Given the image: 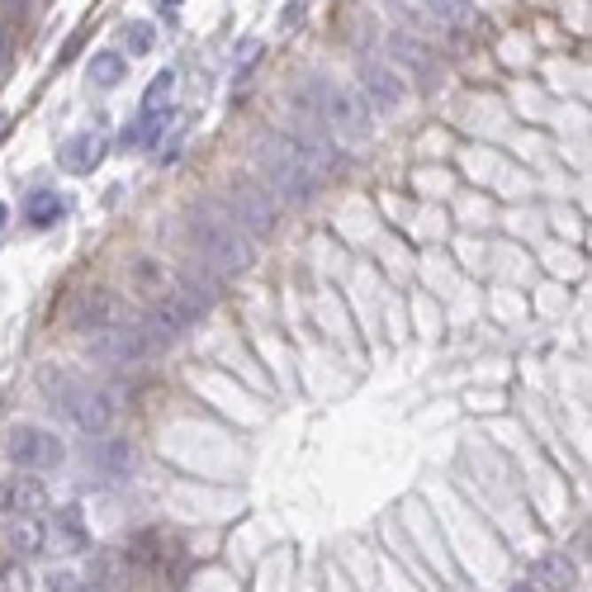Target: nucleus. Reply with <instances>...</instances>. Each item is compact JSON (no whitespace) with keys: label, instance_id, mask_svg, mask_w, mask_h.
Returning <instances> with one entry per match:
<instances>
[{"label":"nucleus","instance_id":"1","mask_svg":"<svg viewBox=\"0 0 592 592\" xmlns=\"http://www.w3.org/2000/svg\"><path fill=\"white\" fill-rule=\"evenodd\" d=\"M185 238H190L195 256H199L214 275H238V270L252 266V242H246V232L232 228L223 214L190 209V214H185Z\"/></svg>","mask_w":592,"mask_h":592},{"label":"nucleus","instance_id":"2","mask_svg":"<svg viewBox=\"0 0 592 592\" xmlns=\"http://www.w3.org/2000/svg\"><path fill=\"white\" fill-rule=\"evenodd\" d=\"M256 167H261V175H266V185H270V190H280V199H308V195H313V185L323 181V175L313 171V161L299 152V147L289 143L284 133L261 137V147H256Z\"/></svg>","mask_w":592,"mask_h":592},{"label":"nucleus","instance_id":"3","mask_svg":"<svg viewBox=\"0 0 592 592\" xmlns=\"http://www.w3.org/2000/svg\"><path fill=\"white\" fill-rule=\"evenodd\" d=\"M294 105L308 109L313 119H323L327 129L341 133V137H365L370 133V105L355 100L351 90H341L337 81H327V76L308 81V86L294 95Z\"/></svg>","mask_w":592,"mask_h":592},{"label":"nucleus","instance_id":"4","mask_svg":"<svg viewBox=\"0 0 592 592\" xmlns=\"http://www.w3.org/2000/svg\"><path fill=\"white\" fill-rule=\"evenodd\" d=\"M38 384H43V389L52 393V403H58L86 436H105V432H109V422H114V403H109V393H100V389H90V384L72 379L66 370H43V375H38Z\"/></svg>","mask_w":592,"mask_h":592},{"label":"nucleus","instance_id":"5","mask_svg":"<svg viewBox=\"0 0 592 592\" xmlns=\"http://www.w3.org/2000/svg\"><path fill=\"white\" fill-rule=\"evenodd\" d=\"M223 218L232 228L252 232V238H266V232L275 228V195L270 190H261L256 181H246V175H238L228 190H223Z\"/></svg>","mask_w":592,"mask_h":592},{"label":"nucleus","instance_id":"6","mask_svg":"<svg viewBox=\"0 0 592 592\" xmlns=\"http://www.w3.org/2000/svg\"><path fill=\"white\" fill-rule=\"evenodd\" d=\"M5 456L15 470H58V464L66 460V446L58 436L48 432V426H34V422H15L5 436Z\"/></svg>","mask_w":592,"mask_h":592},{"label":"nucleus","instance_id":"7","mask_svg":"<svg viewBox=\"0 0 592 592\" xmlns=\"http://www.w3.org/2000/svg\"><path fill=\"white\" fill-rule=\"evenodd\" d=\"M152 351L157 347H152V337L143 332V323H109L100 332H90V355H100L109 365H137Z\"/></svg>","mask_w":592,"mask_h":592},{"label":"nucleus","instance_id":"8","mask_svg":"<svg viewBox=\"0 0 592 592\" xmlns=\"http://www.w3.org/2000/svg\"><path fill=\"white\" fill-rule=\"evenodd\" d=\"M48 507V488H43V479H34L29 470L24 474H10V479H0V517H34V512H43Z\"/></svg>","mask_w":592,"mask_h":592},{"label":"nucleus","instance_id":"9","mask_svg":"<svg viewBox=\"0 0 592 592\" xmlns=\"http://www.w3.org/2000/svg\"><path fill=\"white\" fill-rule=\"evenodd\" d=\"M43 549L52 555H81V549L90 545V531L86 521H81V507H62V512H52V521H43Z\"/></svg>","mask_w":592,"mask_h":592},{"label":"nucleus","instance_id":"10","mask_svg":"<svg viewBox=\"0 0 592 592\" xmlns=\"http://www.w3.org/2000/svg\"><path fill=\"white\" fill-rule=\"evenodd\" d=\"M403 76L393 72V66L384 62H365L361 66V100H370V109H393L403 100Z\"/></svg>","mask_w":592,"mask_h":592},{"label":"nucleus","instance_id":"11","mask_svg":"<svg viewBox=\"0 0 592 592\" xmlns=\"http://www.w3.org/2000/svg\"><path fill=\"white\" fill-rule=\"evenodd\" d=\"M105 152H109V143H105V133H76L72 143L62 147V167L66 171H76V175H90L95 167L105 161Z\"/></svg>","mask_w":592,"mask_h":592},{"label":"nucleus","instance_id":"12","mask_svg":"<svg viewBox=\"0 0 592 592\" xmlns=\"http://www.w3.org/2000/svg\"><path fill=\"white\" fill-rule=\"evenodd\" d=\"M531 578L545 592H569L573 578H578V569H573L569 555H541V559H535V569H531Z\"/></svg>","mask_w":592,"mask_h":592},{"label":"nucleus","instance_id":"13","mask_svg":"<svg viewBox=\"0 0 592 592\" xmlns=\"http://www.w3.org/2000/svg\"><path fill=\"white\" fill-rule=\"evenodd\" d=\"M95 464H100V474H109V479H123L137 464V450L129 446V440H119V436H109V440H100L95 446Z\"/></svg>","mask_w":592,"mask_h":592},{"label":"nucleus","instance_id":"14","mask_svg":"<svg viewBox=\"0 0 592 592\" xmlns=\"http://www.w3.org/2000/svg\"><path fill=\"white\" fill-rule=\"evenodd\" d=\"M72 323L81 327V332H100V327L114 323V299H109V294H86V299L76 304Z\"/></svg>","mask_w":592,"mask_h":592},{"label":"nucleus","instance_id":"15","mask_svg":"<svg viewBox=\"0 0 592 592\" xmlns=\"http://www.w3.org/2000/svg\"><path fill=\"white\" fill-rule=\"evenodd\" d=\"M62 209H66L62 195H52V190H34L29 204H24V218H29L34 228H52V223H62Z\"/></svg>","mask_w":592,"mask_h":592},{"label":"nucleus","instance_id":"16","mask_svg":"<svg viewBox=\"0 0 592 592\" xmlns=\"http://www.w3.org/2000/svg\"><path fill=\"white\" fill-rule=\"evenodd\" d=\"M171 90H175V72H157L152 86H147V95H143V109H137V114H143V119H161L171 109Z\"/></svg>","mask_w":592,"mask_h":592},{"label":"nucleus","instance_id":"17","mask_svg":"<svg viewBox=\"0 0 592 592\" xmlns=\"http://www.w3.org/2000/svg\"><path fill=\"white\" fill-rule=\"evenodd\" d=\"M393 58H403L408 66H412V72H417V76H432L436 72V58H432V48H422L417 43V38H408V34H393Z\"/></svg>","mask_w":592,"mask_h":592},{"label":"nucleus","instance_id":"18","mask_svg":"<svg viewBox=\"0 0 592 592\" xmlns=\"http://www.w3.org/2000/svg\"><path fill=\"white\" fill-rule=\"evenodd\" d=\"M123 72H129V62H123L119 52H95V58H90V86H100V90L119 86Z\"/></svg>","mask_w":592,"mask_h":592},{"label":"nucleus","instance_id":"19","mask_svg":"<svg viewBox=\"0 0 592 592\" xmlns=\"http://www.w3.org/2000/svg\"><path fill=\"white\" fill-rule=\"evenodd\" d=\"M43 521H34V517H19L15 521V531H10V545H15V555H43Z\"/></svg>","mask_w":592,"mask_h":592},{"label":"nucleus","instance_id":"20","mask_svg":"<svg viewBox=\"0 0 592 592\" xmlns=\"http://www.w3.org/2000/svg\"><path fill=\"white\" fill-rule=\"evenodd\" d=\"M157 129H161V119H143V114H137L133 123H123V133H119L123 152H143V147H152Z\"/></svg>","mask_w":592,"mask_h":592},{"label":"nucleus","instance_id":"21","mask_svg":"<svg viewBox=\"0 0 592 592\" xmlns=\"http://www.w3.org/2000/svg\"><path fill=\"white\" fill-rule=\"evenodd\" d=\"M426 5H432V15L440 24H450V29H470V24H474V5H470V0H426Z\"/></svg>","mask_w":592,"mask_h":592},{"label":"nucleus","instance_id":"22","mask_svg":"<svg viewBox=\"0 0 592 592\" xmlns=\"http://www.w3.org/2000/svg\"><path fill=\"white\" fill-rule=\"evenodd\" d=\"M152 24H129V29H123V48H129L133 52V58H143V52L147 48H152Z\"/></svg>","mask_w":592,"mask_h":592},{"label":"nucleus","instance_id":"23","mask_svg":"<svg viewBox=\"0 0 592 592\" xmlns=\"http://www.w3.org/2000/svg\"><path fill=\"white\" fill-rule=\"evenodd\" d=\"M48 592H95V588L81 583L76 573H52V578H48Z\"/></svg>","mask_w":592,"mask_h":592},{"label":"nucleus","instance_id":"24","mask_svg":"<svg viewBox=\"0 0 592 592\" xmlns=\"http://www.w3.org/2000/svg\"><path fill=\"white\" fill-rule=\"evenodd\" d=\"M10 129H15V123H10L5 114H0V143H5V133H10Z\"/></svg>","mask_w":592,"mask_h":592},{"label":"nucleus","instance_id":"25","mask_svg":"<svg viewBox=\"0 0 592 592\" xmlns=\"http://www.w3.org/2000/svg\"><path fill=\"white\" fill-rule=\"evenodd\" d=\"M512 592H535V588H531V583H521V588H512Z\"/></svg>","mask_w":592,"mask_h":592},{"label":"nucleus","instance_id":"26","mask_svg":"<svg viewBox=\"0 0 592 592\" xmlns=\"http://www.w3.org/2000/svg\"><path fill=\"white\" fill-rule=\"evenodd\" d=\"M161 5H171V10H175V5H181V0H161Z\"/></svg>","mask_w":592,"mask_h":592},{"label":"nucleus","instance_id":"27","mask_svg":"<svg viewBox=\"0 0 592 592\" xmlns=\"http://www.w3.org/2000/svg\"><path fill=\"white\" fill-rule=\"evenodd\" d=\"M0 223H5V204H0Z\"/></svg>","mask_w":592,"mask_h":592}]
</instances>
